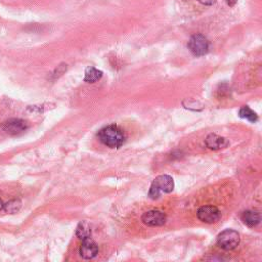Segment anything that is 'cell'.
Returning a JSON list of instances; mask_svg holds the SVG:
<instances>
[{
    "mask_svg": "<svg viewBox=\"0 0 262 262\" xmlns=\"http://www.w3.org/2000/svg\"><path fill=\"white\" fill-rule=\"evenodd\" d=\"M97 137L103 145L111 149L121 148L126 140L124 131L115 124L108 125L102 128L98 131Z\"/></svg>",
    "mask_w": 262,
    "mask_h": 262,
    "instance_id": "6da1fadb",
    "label": "cell"
},
{
    "mask_svg": "<svg viewBox=\"0 0 262 262\" xmlns=\"http://www.w3.org/2000/svg\"><path fill=\"white\" fill-rule=\"evenodd\" d=\"M240 244V235L234 229H225L217 237V245L225 251L236 249Z\"/></svg>",
    "mask_w": 262,
    "mask_h": 262,
    "instance_id": "7a4b0ae2",
    "label": "cell"
},
{
    "mask_svg": "<svg viewBox=\"0 0 262 262\" xmlns=\"http://www.w3.org/2000/svg\"><path fill=\"white\" fill-rule=\"evenodd\" d=\"M210 43L204 35L196 34L191 37L188 47L195 57H202L208 52Z\"/></svg>",
    "mask_w": 262,
    "mask_h": 262,
    "instance_id": "3957f363",
    "label": "cell"
},
{
    "mask_svg": "<svg viewBox=\"0 0 262 262\" xmlns=\"http://www.w3.org/2000/svg\"><path fill=\"white\" fill-rule=\"evenodd\" d=\"M196 216L202 222L212 224L217 222L221 218L219 209L214 206H203L196 212Z\"/></svg>",
    "mask_w": 262,
    "mask_h": 262,
    "instance_id": "277c9868",
    "label": "cell"
},
{
    "mask_svg": "<svg viewBox=\"0 0 262 262\" xmlns=\"http://www.w3.org/2000/svg\"><path fill=\"white\" fill-rule=\"evenodd\" d=\"M3 130L10 135H20L29 128V123L23 119H9L2 125Z\"/></svg>",
    "mask_w": 262,
    "mask_h": 262,
    "instance_id": "5b68a950",
    "label": "cell"
},
{
    "mask_svg": "<svg viewBox=\"0 0 262 262\" xmlns=\"http://www.w3.org/2000/svg\"><path fill=\"white\" fill-rule=\"evenodd\" d=\"M166 219V214L159 210H151L141 216V221L148 226H162L165 224Z\"/></svg>",
    "mask_w": 262,
    "mask_h": 262,
    "instance_id": "8992f818",
    "label": "cell"
},
{
    "mask_svg": "<svg viewBox=\"0 0 262 262\" xmlns=\"http://www.w3.org/2000/svg\"><path fill=\"white\" fill-rule=\"evenodd\" d=\"M79 254L83 259L86 260L92 259L98 254V247L90 237L82 240V244L79 249Z\"/></svg>",
    "mask_w": 262,
    "mask_h": 262,
    "instance_id": "52a82bcc",
    "label": "cell"
},
{
    "mask_svg": "<svg viewBox=\"0 0 262 262\" xmlns=\"http://www.w3.org/2000/svg\"><path fill=\"white\" fill-rule=\"evenodd\" d=\"M153 183L156 185L161 193H171L174 189L173 179L167 174H163V175L158 176Z\"/></svg>",
    "mask_w": 262,
    "mask_h": 262,
    "instance_id": "ba28073f",
    "label": "cell"
},
{
    "mask_svg": "<svg viewBox=\"0 0 262 262\" xmlns=\"http://www.w3.org/2000/svg\"><path fill=\"white\" fill-rule=\"evenodd\" d=\"M205 143L206 146L211 150H219L225 148L228 145V141L225 138L218 136L216 134H210L207 136Z\"/></svg>",
    "mask_w": 262,
    "mask_h": 262,
    "instance_id": "9c48e42d",
    "label": "cell"
},
{
    "mask_svg": "<svg viewBox=\"0 0 262 262\" xmlns=\"http://www.w3.org/2000/svg\"><path fill=\"white\" fill-rule=\"evenodd\" d=\"M260 214L257 211L253 210H248L242 215L243 222L249 227H254L258 225L260 223Z\"/></svg>",
    "mask_w": 262,
    "mask_h": 262,
    "instance_id": "30bf717a",
    "label": "cell"
},
{
    "mask_svg": "<svg viewBox=\"0 0 262 262\" xmlns=\"http://www.w3.org/2000/svg\"><path fill=\"white\" fill-rule=\"evenodd\" d=\"M102 77H103V72L93 67L87 68L84 73V81L88 83L97 82L98 80H101Z\"/></svg>",
    "mask_w": 262,
    "mask_h": 262,
    "instance_id": "8fae6325",
    "label": "cell"
},
{
    "mask_svg": "<svg viewBox=\"0 0 262 262\" xmlns=\"http://www.w3.org/2000/svg\"><path fill=\"white\" fill-rule=\"evenodd\" d=\"M239 116L241 118L249 120L250 122H256L258 120V117L254 111L251 110V109L248 106H244L243 108L240 109L239 111Z\"/></svg>",
    "mask_w": 262,
    "mask_h": 262,
    "instance_id": "7c38bea8",
    "label": "cell"
},
{
    "mask_svg": "<svg viewBox=\"0 0 262 262\" xmlns=\"http://www.w3.org/2000/svg\"><path fill=\"white\" fill-rule=\"evenodd\" d=\"M76 235H77V237L81 240L90 237L91 236V229H90L89 224L87 223L86 221L80 222L77 226V229H76Z\"/></svg>",
    "mask_w": 262,
    "mask_h": 262,
    "instance_id": "4fadbf2b",
    "label": "cell"
},
{
    "mask_svg": "<svg viewBox=\"0 0 262 262\" xmlns=\"http://www.w3.org/2000/svg\"><path fill=\"white\" fill-rule=\"evenodd\" d=\"M22 206V203L20 200H13L8 202L7 204H4V209L9 213H16L20 210Z\"/></svg>",
    "mask_w": 262,
    "mask_h": 262,
    "instance_id": "5bb4252c",
    "label": "cell"
},
{
    "mask_svg": "<svg viewBox=\"0 0 262 262\" xmlns=\"http://www.w3.org/2000/svg\"><path fill=\"white\" fill-rule=\"evenodd\" d=\"M161 196V192L159 191V189L156 187L154 183H152L150 191H149V196L152 200H157L160 198Z\"/></svg>",
    "mask_w": 262,
    "mask_h": 262,
    "instance_id": "9a60e30c",
    "label": "cell"
},
{
    "mask_svg": "<svg viewBox=\"0 0 262 262\" xmlns=\"http://www.w3.org/2000/svg\"><path fill=\"white\" fill-rule=\"evenodd\" d=\"M216 0H199V2L204 4V5H207V6H210V5H213L215 3Z\"/></svg>",
    "mask_w": 262,
    "mask_h": 262,
    "instance_id": "2e32d148",
    "label": "cell"
},
{
    "mask_svg": "<svg viewBox=\"0 0 262 262\" xmlns=\"http://www.w3.org/2000/svg\"><path fill=\"white\" fill-rule=\"evenodd\" d=\"M226 1H227V3H228L229 6H234L235 3L237 2V0H226Z\"/></svg>",
    "mask_w": 262,
    "mask_h": 262,
    "instance_id": "e0dca14e",
    "label": "cell"
},
{
    "mask_svg": "<svg viewBox=\"0 0 262 262\" xmlns=\"http://www.w3.org/2000/svg\"><path fill=\"white\" fill-rule=\"evenodd\" d=\"M4 209V203L2 202V200L0 199V211Z\"/></svg>",
    "mask_w": 262,
    "mask_h": 262,
    "instance_id": "ac0fdd59",
    "label": "cell"
}]
</instances>
